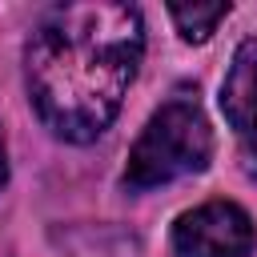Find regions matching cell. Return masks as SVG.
<instances>
[{"mask_svg": "<svg viewBox=\"0 0 257 257\" xmlns=\"http://www.w3.org/2000/svg\"><path fill=\"white\" fill-rule=\"evenodd\" d=\"M141 56L145 24L133 4H56L24 48L28 100L60 141L88 145L120 112Z\"/></svg>", "mask_w": 257, "mask_h": 257, "instance_id": "cell-1", "label": "cell"}, {"mask_svg": "<svg viewBox=\"0 0 257 257\" xmlns=\"http://www.w3.org/2000/svg\"><path fill=\"white\" fill-rule=\"evenodd\" d=\"M209 157H213V128L205 120V108L197 104L193 92H177L149 116V124L133 141L124 185L157 189V185L201 173Z\"/></svg>", "mask_w": 257, "mask_h": 257, "instance_id": "cell-2", "label": "cell"}, {"mask_svg": "<svg viewBox=\"0 0 257 257\" xmlns=\"http://www.w3.org/2000/svg\"><path fill=\"white\" fill-rule=\"evenodd\" d=\"M257 241L253 217L237 201H205L177 217L173 253L177 257H249Z\"/></svg>", "mask_w": 257, "mask_h": 257, "instance_id": "cell-3", "label": "cell"}, {"mask_svg": "<svg viewBox=\"0 0 257 257\" xmlns=\"http://www.w3.org/2000/svg\"><path fill=\"white\" fill-rule=\"evenodd\" d=\"M221 108L237 137L257 149V40L237 44L229 72L221 80Z\"/></svg>", "mask_w": 257, "mask_h": 257, "instance_id": "cell-4", "label": "cell"}, {"mask_svg": "<svg viewBox=\"0 0 257 257\" xmlns=\"http://www.w3.org/2000/svg\"><path fill=\"white\" fill-rule=\"evenodd\" d=\"M169 16H173L181 40L205 44V40L217 32V24L229 16V4H225V0H217V4H169Z\"/></svg>", "mask_w": 257, "mask_h": 257, "instance_id": "cell-5", "label": "cell"}, {"mask_svg": "<svg viewBox=\"0 0 257 257\" xmlns=\"http://www.w3.org/2000/svg\"><path fill=\"white\" fill-rule=\"evenodd\" d=\"M8 181V149H4V128H0V189Z\"/></svg>", "mask_w": 257, "mask_h": 257, "instance_id": "cell-6", "label": "cell"}]
</instances>
